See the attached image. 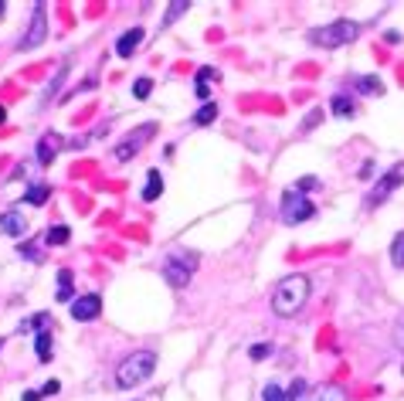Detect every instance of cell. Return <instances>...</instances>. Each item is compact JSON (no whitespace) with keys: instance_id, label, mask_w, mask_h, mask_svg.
<instances>
[{"instance_id":"44dd1931","label":"cell","mask_w":404,"mask_h":401,"mask_svg":"<svg viewBox=\"0 0 404 401\" xmlns=\"http://www.w3.org/2000/svg\"><path fill=\"white\" fill-rule=\"evenodd\" d=\"M35 344H38V357L41 361H48V357H51V333H48V330H41Z\"/></svg>"},{"instance_id":"1f68e13d","label":"cell","mask_w":404,"mask_h":401,"mask_svg":"<svg viewBox=\"0 0 404 401\" xmlns=\"http://www.w3.org/2000/svg\"><path fill=\"white\" fill-rule=\"evenodd\" d=\"M17 252H21V255H28V259H38V252H35L31 245H17Z\"/></svg>"},{"instance_id":"f1b7e54d","label":"cell","mask_w":404,"mask_h":401,"mask_svg":"<svg viewBox=\"0 0 404 401\" xmlns=\"http://www.w3.org/2000/svg\"><path fill=\"white\" fill-rule=\"evenodd\" d=\"M302 395H306V381H292V384H289V398L299 401Z\"/></svg>"},{"instance_id":"4fadbf2b","label":"cell","mask_w":404,"mask_h":401,"mask_svg":"<svg viewBox=\"0 0 404 401\" xmlns=\"http://www.w3.org/2000/svg\"><path fill=\"white\" fill-rule=\"evenodd\" d=\"M306 401H350V398H347V391L340 384H326V388H316Z\"/></svg>"},{"instance_id":"277c9868","label":"cell","mask_w":404,"mask_h":401,"mask_svg":"<svg viewBox=\"0 0 404 401\" xmlns=\"http://www.w3.org/2000/svg\"><path fill=\"white\" fill-rule=\"evenodd\" d=\"M194 269H198V255L194 252H177V255H170L163 262V279L170 282L173 289H184L191 282V276H194Z\"/></svg>"},{"instance_id":"4316f807","label":"cell","mask_w":404,"mask_h":401,"mask_svg":"<svg viewBox=\"0 0 404 401\" xmlns=\"http://www.w3.org/2000/svg\"><path fill=\"white\" fill-rule=\"evenodd\" d=\"M248 354H251V361H265V357L272 354V344H255Z\"/></svg>"},{"instance_id":"7a4b0ae2","label":"cell","mask_w":404,"mask_h":401,"mask_svg":"<svg viewBox=\"0 0 404 401\" xmlns=\"http://www.w3.org/2000/svg\"><path fill=\"white\" fill-rule=\"evenodd\" d=\"M153 371H157V354H153V351H133V354L116 367V384H119V388H136V384L150 381Z\"/></svg>"},{"instance_id":"2e32d148","label":"cell","mask_w":404,"mask_h":401,"mask_svg":"<svg viewBox=\"0 0 404 401\" xmlns=\"http://www.w3.org/2000/svg\"><path fill=\"white\" fill-rule=\"evenodd\" d=\"M72 292H75V289H72V272H68V269H61V272H58V292H55V296H58L61 303H68V299H72Z\"/></svg>"},{"instance_id":"d4e9b609","label":"cell","mask_w":404,"mask_h":401,"mask_svg":"<svg viewBox=\"0 0 404 401\" xmlns=\"http://www.w3.org/2000/svg\"><path fill=\"white\" fill-rule=\"evenodd\" d=\"M150 92H153V82L150 79H136V85H133V95H136V99H146Z\"/></svg>"},{"instance_id":"ac0fdd59","label":"cell","mask_w":404,"mask_h":401,"mask_svg":"<svg viewBox=\"0 0 404 401\" xmlns=\"http://www.w3.org/2000/svg\"><path fill=\"white\" fill-rule=\"evenodd\" d=\"M354 88L357 92H384V85H381V79H370V75H360V79H354Z\"/></svg>"},{"instance_id":"4dcf8cb0","label":"cell","mask_w":404,"mask_h":401,"mask_svg":"<svg viewBox=\"0 0 404 401\" xmlns=\"http://www.w3.org/2000/svg\"><path fill=\"white\" fill-rule=\"evenodd\" d=\"M394 344L404 351V320H398V326H394Z\"/></svg>"},{"instance_id":"8992f818","label":"cell","mask_w":404,"mask_h":401,"mask_svg":"<svg viewBox=\"0 0 404 401\" xmlns=\"http://www.w3.org/2000/svg\"><path fill=\"white\" fill-rule=\"evenodd\" d=\"M153 133H157V126H153V122H143L136 133L122 136L119 143H116V150H113V153H116V160H119V163L133 160V157H136V153H140V150H143V147L153 140Z\"/></svg>"},{"instance_id":"d6986e66","label":"cell","mask_w":404,"mask_h":401,"mask_svg":"<svg viewBox=\"0 0 404 401\" xmlns=\"http://www.w3.org/2000/svg\"><path fill=\"white\" fill-rule=\"evenodd\" d=\"M214 120H218V106L214 102H204L201 109H198V116H194L198 126H207V122H214Z\"/></svg>"},{"instance_id":"8fae6325","label":"cell","mask_w":404,"mask_h":401,"mask_svg":"<svg viewBox=\"0 0 404 401\" xmlns=\"http://www.w3.org/2000/svg\"><path fill=\"white\" fill-rule=\"evenodd\" d=\"M58 150H61V136L58 133H44L38 143V163H51L58 157Z\"/></svg>"},{"instance_id":"836d02e7","label":"cell","mask_w":404,"mask_h":401,"mask_svg":"<svg viewBox=\"0 0 404 401\" xmlns=\"http://www.w3.org/2000/svg\"><path fill=\"white\" fill-rule=\"evenodd\" d=\"M3 120H7V113H3V106H0V122H3Z\"/></svg>"},{"instance_id":"e575fe53","label":"cell","mask_w":404,"mask_h":401,"mask_svg":"<svg viewBox=\"0 0 404 401\" xmlns=\"http://www.w3.org/2000/svg\"><path fill=\"white\" fill-rule=\"evenodd\" d=\"M0 14H3V0H0Z\"/></svg>"},{"instance_id":"d6a6232c","label":"cell","mask_w":404,"mask_h":401,"mask_svg":"<svg viewBox=\"0 0 404 401\" xmlns=\"http://www.w3.org/2000/svg\"><path fill=\"white\" fill-rule=\"evenodd\" d=\"M21 401H41V391H24V395H21Z\"/></svg>"},{"instance_id":"83f0119b","label":"cell","mask_w":404,"mask_h":401,"mask_svg":"<svg viewBox=\"0 0 404 401\" xmlns=\"http://www.w3.org/2000/svg\"><path fill=\"white\" fill-rule=\"evenodd\" d=\"M313 187H320V180H316V177H299V180H296V191H302V194H306V191H313Z\"/></svg>"},{"instance_id":"9c48e42d","label":"cell","mask_w":404,"mask_h":401,"mask_svg":"<svg viewBox=\"0 0 404 401\" xmlns=\"http://www.w3.org/2000/svg\"><path fill=\"white\" fill-rule=\"evenodd\" d=\"M102 313V299L95 296V292H88V296H79V299H72V317L81 323L95 320Z\"/></svg>"},{"instance_id":"484cf974","label":"cell","mask_w":404,"mask_h":401,"mask_svg":"<svg viewBox=\"0 0 404 401\" xmlns=\"http://www.w3.org/2000/svg\"><path fill=\"white\" fill-rule=\"evenodd\" d=\"M44 326H48V313H38L35 320H24V323H21V333H24V330H44Z\"/></svg>"},{"instance_id":"5bb4252c","label":"cell","mask_w":404,"mask_h":401,"mask_svg":"<svg viewBox=\"0 0 404 401\" xmlns=\"http://www.w3.org/2000/svg\"><path fill=\"white\" fill-rule=\"evenodd\" d=\"M163 194V177L160 170H150L146 174V187H143V200H157Z\"/></svg>"},{"instance_id":"7402d4cb","label":"cell","mask_w":404,"mask_h":401,"mask_svg":"<svg viewBox=\"0 0 404 401\" xmlns=\"http://www.w3.org/2000/svg\"><path fill=\"white\" fill-rule=\"evenodd\" d=\"M391 262L404 269V232H401V235H398L394 241H391Z\"/></svg>"},{"instance_id":"ffe728a7","label":"cell","mask_w":404,"mask_h":401,"mask_svg":"<svg viewBox=\"0 0 404 401\" xmlns=\"http://www.w3.org/2000/svg\"><path fill=\"white\" fill-rule=\"evenodd\" d=\"M187 7H191L187 0H173V3L166 7V17H163V24H173V21H177V17H180V14H184Z\"/></svg>"},{"instance_id":"6da1fadb","label":"cell","mask_w":404,"mask_h":401,"mask_svg":"<svg viewBox=\"0 0 404 401\" xmlns=\"http://www.w3.org/2000/svg\"><path fill=\"white\" fill-rule=\"evenodd\" d=\"M309 299V279L306 276H285L272 292V310L276 317H296Z\"/></svg>"},{"instance_id":"52a82bcc","label":"cell","mask_w":404,"mask_h":401,"mask_svg":"<svg viewBox=\"0 0 404 401\" xmlns=\"http://www.w3.org/2000/svg\"><path fill=\"white\" fill-rule=\"evenodd\" d=\"M401 184H404V163H394V167H391V170H387V174L377 180V187L367 194V207H374V204H384V200L391 198V194H394Z\"/></svg>"},{"instance_id":"ba28073f","label":"cell","mask_w":404,"mask_h":401,"mask_svg":"<svg viewBox=\"0 0 404 401\" xmlns=\"http://www.w3.org/2000/svg\"><path fill=\"white\" fill-rule=\"evenodd\" d=\"M44 38H48V17H44V3H38L35 17H31V28L21 38V48H38V44H44Z\"/></svg>"},{"instance_id":"7c38bea8","label":"cell","mask_w":404,"mask_h":401,"mask_svg":"<svg viewBox=\"0 0 404 401\" xmlns=\"http://www.w3.org/2000/svg\"><path fill=\"white\" fill-rule=\"evenodd\" d=\"M140 41H143V28H133V31H126V35L116 41V55H119V58H129V55L140 48Z\"/></svg>"},{"instance_id":"9a60e30c","label":"cell","mask_w":404,"mask_h":401,"mask_svg":"<svg viewBox=\"0 0 404 401\" xmlns=\"http://www.w3.org/2000/svg\"><path fill=\"white\" fill-rule=\"evenodd\" d=\"M329 106H333V116H343V120L357 113V106H354V99H350V95H333V102H329Z\"/></svg>"},{"instance_id":"30bf717a","label":"cell","mask_w":404,"mask_h":401,"mask_svg":"<svg viewBox=\"0 0 404 401\" xmlns=\"http://www.w3.org/2000/svg\"><path fill=\"white\" fill-rule=\"evenodd\" d=\"M0 232L3 235H28V218H24V211H17V207H10V211H3L0 214Z\"/></svg>"},{"instance_id":"5b68a950","label":"cell","mask_w":404,"mask_h":401,"mask_svg":"<svg viewBox=\"0 0 404 401\" xmlns=\"http://www.w3.org/2000/svg\"><path fill=\"white\" fill-rule=\"evenodd\" d=\"M282 221L285 225H302V221H309L313 214H316V207H313V200L306 198L302 191H296V187H289L282 194Z\"/></svg>"},{"instance_id":"e0dca14e","label":"cell","mask_w":404,"mask_h":401,"mask_svg":"<svg viewBox=\"0 0 404 401\" xmlns=\"http://www.w3.org/2000/svg\"><path fill=\"white\" fill-rule=\"evenodd\" d=\"M68 239H72L68 225H55V228H48V235H44L48 245H68Z\"/></svg>"},{"instance_id":"cb8c5ba5","label":"cell","mask_w":404,"mask_h":401,"mask_svg":"<svg viewBox=\"0 0 404 401\" xmlns=\"http://www.w3.org/2000/svg\"><path fill=\"white\" fill-rule=\"evenodd\" d=\"M44 200H48V184H35L28 191V204H44Z\"/></svg>"},{"instance_id":"603a6c76","label":"cell","mask_w":404,"mask_h":401,"mask_svg":"<svg viewBox=\"0 0 404 401\" xmlns=\"http://www.w3.org/2000/svg\"><path fill=\"white\" fill-rule=\"evenodd\" d=\"M262 398H265V401H292V398H289V391H282L279 384H265Z\"/></svg>"},{"instance_id":"f546056e","label":"cell","mask_w":404,"mask_h":401,"mask_svg":"<svg viewBox=\"0 0 404 401\" xmlns=\"http://www.w3.org/2000/svg\"><path fill=\"white\" fill-rule=\"evenodd\" d=\"M58 388H61L58 381H48V384L41 388V398H51V395H58Z\"/></svg>"},{"instance_id":"3957f363","label":"cell","mask_w":404,"mask_h":401,"mask_svg":"<svg viewBox=\"0 0 404 401\" xmlns=\"http://www.w3.org/2000/svg\"><path fill=\"white\" fill-rule=\"evenodd\" d=\"M357 35H360V24L340 17V21H329L323 28H313V31L306 35V41L316 44V48H343V44L357 41Z\"/></svg>"}]
</instances>
